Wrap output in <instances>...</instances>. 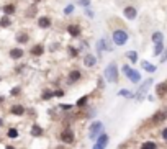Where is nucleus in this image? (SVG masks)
I'll return each instance as SVG.
<instances>
[{"instance_id":"obj_15","label":"nucleus","mask_w":167,"mask_h":149,"mask_svg":"<svg viewBox=\"0 0 167 149\" xmlns=\"http://www.w3.org/2000/svg\"><path fill=\"white\" fill-rule=\"evenodd\" d=\"M15 5L13 3H7V5H3V7H2V11H3V15H8V16H11V15H13L15 13Z\"/></svg>"},{"instance_id":"obj_28","label":"nucleus","mask_w":167,"mask_h":149,"mask_svg":"<svg viewBox=\"0 0 167 149\" xmlns=\"http://www.w3.org/2000/svg\"><path fill=\"white\" fill-rule=\"evenodd\" d=\"M7 136H8V138H11V139H13V138H18V129L10 128V129L7 131Z\"/></svg>"},{"instance_id":"obj_36","label":"nucleus","mask_w":167,"mask_h":149,"mask_svg":"<svg viewBox=\"0 0 167 149\" xmlns=\"http://www.w3.org/2000/svg\"><path fill=\"white\" fill-rule=\"evenodd\" d=\"M165 61H167V48L164 49V54L160 56V62H165Z\"/></svg>"},{"instance_id":"obj_4","label":"nucleus","mask_w":167,"mask_h":149,"mask_svg":"<svg viewBox=\"0 0 167 149\" xmlns=\"http://www.w3.org/2000/svg\"><path fill=\"white\" fill-rule=\"evenodd\" d=\"M102 131H103V125L100 121L92 123L90 128H89V138H90V139H95L99 134H102Z\"/></svg>"},{"instance_id":"obj_20","label":"nucleus","mask_w":167,"mask_h":149,"mask_svg":"<svg viewBox=\"0 0 167 149\" xmlns=\"http://www.w3.org/2000/svg\"><path fill=\"white\" fill-rule=\"evenodd\" d=\"M67 31H69L71 36H79V34H80V28L77 25H69L67 26Z\"/></svg>"},{"instance_id":"obj_26","label":"nucleus","mask_w":167,"mask_h":149,"mask_svg":"<svg viewBox=\"0 0 167 149\" xmlns=\"http://www.w3.org/2000/svg\"><path fill=\"white\" fill-rule=\"evenodd\" d=\"M31 134H33V136H41V134H43V129H41V126H38V125H33V128H31Z\"/></svg>"},{"instance_id":"obj_2","label":"nucleus","mask_w":167,"mask_h":149,"mask_svg":"<svg viewBox=\"0 0 167 149\" xmlns=\"http://www.w3.org/2000/svg\"><path fill=\"white\" fill-rule=\"evenodd\" d=\"M112 38H113V43L116 46H123L126 41H128V33L125 30H115Z\"/></svg>"},{"instance_id":"obj_13","label":"nucleus","mask_w":167,"mask_h":149,"mask_svg":"<svg viewBox=\"0 0 167 149\" xmlns=\"http://www.w3.org/2000/svg\"><path fill=\"white\" fill-rule=\"evenodd\" d=\"M84 64L87 66V67H94L97 64V59H95V56L94 54H87L84 57Z\"/></svg>"},{"instance_id":"obj_7","label":"nucleus","mask_w":167,"mask_h":149,"mask_svg":"<svg viewBox=\"0 0 167 149\" xmlns=\"http://www.w3.org/2000/svg\"><path fill=\"white\" fill-rule=\"evenodd\" d=\"M107 144H108V136L107 134H102L99 138V141H97V144L94 146V149H105Z\"/></svg>"},{"instance_id":"obj_34","label":"nucleus","mask_w":167,"mask_h":149,"mask_svg":"<svg viewBox=\"0 0 167 149\" xmlns=\"http://www.w3.org/2000/svg\"><path fill=\"white\" fill-rule=\"evenodd\" d=\"M72 11H74V5H67L66 10H64V13H66V15H71Z\"/></svg>"},{"instance_id":"obj_43","label":"nucleus","mask_w":167,"mask_h":149,"mask_svg":"<svg viewBox=\"0 0 167 149\" xmlns=\"http://www.w3.org/2000/svg\"><path fill=\"white\" fill-rule=\"evenodd\" d=\"M57 149H62V147H57Z\"/></svg>"},{"instance_id":"obj_9","label":"nucleus","mask_w":167,"mask_h":149,"mask_svg":"<svg viewBox=\"0 0 167 149\" xmlns=\"http://www.w3.org/2000/svg\"><path fill=\"white\" fill-rule=\"evenodd\" d=\"M156 94L159 97H164L167 94V80H164V82H160V84L156 85Z\"/></svg>"},{"instance_id":"obj_33","label":"nucleus","mask_w":167,"mask_h":149,"mask_svg":"<svg viewBox=\"0 0 167 149\" xmlns=\"http://www.w3.org/2000/svg\"><path fill=\"white\" fill-rule=\"evenodd\" d=\"M67 51H69V56H72V57H74V56H77V49H74L72 46H69Z\"/></svg>"},{"instance_id":"obj_19","label":"nucleus","mask_w":167,"mask_h":149,"mask_svg":"<svg viewBox=\"0 0 167 149\" xmlns=\"http://www.w3.org/2000/svg\"><path fill=\"white\" fill-rule=\"evenodd\" d=\"M165 118H167V113H165V112H157V113L152 116V121H154V123H160V121H164Z\"/></svg>"},{"instance_id":"obj_38","label":"nucleus","mask_w":167,"mask_h":149,"mask_svg":"<svg viewBox=\"0 0 167 149\" xmlns=\"http://www.w3.org/2000/svg\"><path fill=\"white\" fill-rule=\"evenodd\" d=\"M54 95H56V97H62V95H64V92H62V90H56Z\"/></svg>"},{"instance_id":"obj_10","label":"nucleus","mask_w":167,"mask_h":149,"mask_svg":"<svg viewBox=\"0 0 167 149\" xmlns=\"http://www.w3.org/2000/svg\"><path fill=\"white\" fill-rule=\"evenodd\" d=\"M15 41L16 43H18V44H25V43H28V41H30V34H28V33H18V34H16V36H15Z\"/></svg>"},{"instance_id":"obj_6","label":"nucleus","mask_w":167,"mask_h":149,"mask_svg":"<svg viewBox=\"0 0 167 149\" xmlns=\"http://www.w3.org/2000/svg\"><path fill=\"white\" fill-rule=\"evenodd\" d=\"M61 141L62 142H67V144H72L74 142V133L71 129H64L61 133Z\"/></svg>"},{"instance_id":"obj_29","label":"nucleus","mask_w":167,"mask_h":149,"mask_svg":"<svg viewBox=\"0 0 167 149\" xmlns=\"http://www.w3.org/2000/svg\"><path fill=\"white\" fill-rule=\"evenodd\" d=\"M20 92H21L20 87H13V89L10 90V95H11V97H16V95H20Z\"/></svg>"},{"instance_id":"obj_3","label":"nucleus","mask_w":167,"mask_h":149,"mask_svg":"<svg viewBox=\"0 0 167 149\" xmlns=\"http://www.w3.org/2000/svg\"><path fill=\"white\" fill-rule=\"evenodd\" d=\"M123 72H125V76L128 77L133 84H136V82H139V80H141V74L138 72V71H134L133 67H130L128 64L123 66Z\"/></svg>"},{"instance_id":"obj_11","label":"nucleus","mask_w":167,"mask_h":149,"mask_svg":"<svg viewBox=\"0 0 167 149\" xmlns=\"http://www.w3.org/2000/svg\"><path fill=\"white\" fill-rule=\"evenodd\" d=\"M123 13H125V16H126L128 20H134V18H136V15H138V11H136V8H134V7H126Z\"/></svg>"},{"instance_id":"obj_22","label":"nucleus","mask_w":167,"mask_h":149,"mask_svg":"<svg viewBox=\"0 0 167 149\" xmlns=\"http://www.w3.org/2000/svg\"><path fill=\"white\" fill-rule=\"evenodd\" d=\"M141 66L144 67L147 72H156V69H157L154 64H151V62H147V61H141Z\"/></svg>"},{"instance_id":"obj_12","label":"nucleus","mask_w":167,"mask_h":149,"mask_svg":"<svg viewBox=\"0 0 167 149\" xmlns=\"http://www.w3.org/2000/svg\"><path fill=\"white\" fill-rule=\"evenodd\" d=\"M38 26H39V28H43V30L49 28V26H51V20H49V16H39V18H38Z\"/></svg>"},{"instance_id":"obj_42","label":"nucleus","mask_w":167,"mask_h":149,"mask_svg":"<svg viewBox=\"0 0 167 149\" xmlns=\"http://www.w3.org/2000/svg\"><path fill=\"white\" fill-rule=\"evenodd\" d=\"M0 11H2V7H0Z\"/></svg>"},{"instance_id":"obj_31","label":"nucleus","mask_w":167,"mask_h":149,"mask_svg":"<svg viewBox=\"0 0 167 149\" xmlns=\"http://www.w3.org/2000/svg\"><path fill=\"white\" fill-rule=\"evenodd\" d=\"M77 2H79V5H82L85 8H89V5H90V0H77Z\"/></svg>"},{"instance_id":"obj_27","label":"nucleus","mask_w":167,"mask_h":149,"mask_svg":"<svg viewBox=\"0 0 167 149\" xmlns=\"http://www.w3.org/2000/svg\"><path fill=\"white\" fill-rule=\"evenodd\" d=\"M126 57H128L131 62H136L138 61V53L136 51H128V53H126Z\"/></svg>"},{"instance_id":"obj_23","label":"nucleus","mask_w":167,"mask_h":149,"mask_svg":"<svg viewBox=\"0 0 167 149\" xmlns=\"http://www.w3.org/2000/svg\"><path fill=\"white\" fill-rule=\"evenodd\" d=\"M79 79H80V72L79 71H71V74H69V82H77Z\"/></svg>"},{"instance_id":"obj_41","label":"nucleus","mask_w":167,"mask_h":149,"mask_svg":"<svg viewBox=\"0 0 167 149\" xmlns=\"http://www.w3.org/2000/svg\"><path fill=\"white\" fill-rule=\"evenodd\" d=\"M0 126H3V120L2 118H0Z\"/></svg>"},{"instance_id":"obj_24","label":"nucleus","mask_w":167,"mask_h":149,"mask_svg":"<svg viewBox=\"0 0 167 149\" xmlns=\"http://www.w3.org/2000/svg\"><path fill=\"white\" fill-rule=\"evenodd\" d=\"M141 149H157V144L154 141H146V142H143Z\"/></svg>"},{"instance_id":"obj_39","label":"nucleus","mask_w":167,"mask_h":149,"mask_svg":"<svg viewBox=\"0 0 167 149\" xmlns=\"http://www.w3.org/2000/svg\"><path fill=\"white\" fill-rule=\"evenodd\" d=\"M162 138H164V139L167 141V128H165V129L162 131Z\"/></svg>"},{"instance_id":"obj_8","label":"nucleus","mask_w":167,"mask_h":149,"mask_svg":"<svg viewBox=\"0 0 167 149\" xmlns=\"http://www.w3.org/2000/svg\"><path fill=\"white\" fill-rule=\"evenodd\" d=\"M8 54H10L11 59H15V61H16V59H21L25 53H23V49H21V48H11Z\"/></svg>"},{"instance_id":"obj_16","label":"nucleus","mask_w":167,"mask_h":149,"mask_svg":"<svg viewBox=\"0 0 167 149\" xmlns=\"http://www.w3.org/2000/svg\"><path fill=\"white\" fill-rule=\"evenodd\" d=\"M43 53H44L43 44H36V46H33L31 51H30V54H31V56H41Z\"/></svg>"},{"instance_id":"obj_21","label":"nucleus","mask_w":167,"mask_h":149,"mask_svg":"<svg viewBox=\"0 0 167 149\" xmlns=\"http://www.w3.org/2000/svg\"><path fill=\"white\" fill-rule=\"evenodd\" d=\"M11 25V20L8 15H3L2 18H0V28H8Z\"/></svg>"},{"instance_id":"obj_35","label":"nucleus","mask_w":167,"mask_h":149,"mask_svg":"<svg viewBox=\"0 0 167 149\" xmlns=\"http://www.w3.org/2000/svg\"><path fill=\"white\" fill-rule=\"evenodd\" d=\"M120 95H121V97H131V92L126 90V89H123V90H120Z\"/></svg>"},{"instance_id":"obj_40","label":"nucleus","mask_w":167,"mask_h":149,"mask_svg":"<svg viewBox=\"0 0 167 149\" xmlns=\"http://www.w3.org/2000/svg\"><path fill=\"white\" fill-rule=\"evenodd\" d=\"M5 149H15L13 146H7V147H5Z\"/></svg>"},{"instance_id":"obj_18","label":"nucleus","mask_w":167,"mask_h":149,"mask_svg":"<svg viewBox=\"0 0 167 149\" xmlns=\"http://www.w3.org/2000/svg\"><path fill=\"white\" fill-rule=\"evenodd\" d=\"M151 39H152V43H154V44L162 43V41H164V34L160 33V31H154V33H152V36H151Z\"/></svg>"},{"instance_id":"obj_17","label":"nucleus","mask_w":167,"mask_h":149,"mask_svg":"<svg viewBox=\"0 0 167 149\" xmlns=\"http://www.w3.org/2000/svg\"><path fill=\"white\" fill-rule=\"evenodd\" d=\"M105 49H110V46H107V41H105V39H100V41L97 43V53L102 56V53H103Z\"/></svg>"},{"instance_id":"obj_25","label":"nucleus","mask_w":167,"mask_h":149,"mask_svg":"<svg viewBox=\"0 0 167 149\" xmlns=\"http://www.w3.org/2000/svg\"><path fill=\"white\" fill-rule=\"evenodd\" d=\"M164 53V43H157L156 46H154V56H159Z\"/></svg>"},{"instance_id":"obj_37","label":"nucleus","mask_w":167,"mask_h":149,"mask_svg":"<svg viewBox=\"0 0 167 149\" xmlns=\"http://www.w3.org/2000/svg\"><path fill=\"white\" fill-rule=\"evenodd\" d=\"M85 15H87L89 18H94V11H92V10H89V8L85 10Z\"/></svg>"},{"instance_id":"obj_14","label":"nucleus","mask_w":167,"mask_h":149,"mask_svg":"<svg viewBox=\"0 0 167 149\" xmlns=\"http://www.w3.org/2000/svg\"><path fill=\"white\" fill-rule=\"evenodd\" d=\"M10 113L16 115V116H21V115L25 113V107H23V105H13L10 108Z\"/></svg>"},{"instance_id":"obj_5","label":"nucleus","mask_w":167,"mask_h":149,"mask_svg":"<svg viewBox=\"0 0 167 149\" xmlns=\"http://www.w3.org/2000/svg\"><path fill=\"white\" fill-rule=\"evenodd\" d=\"M152 85V79H146V80H143V84H141V87L138 89V95H136V99L138 100H141L143 97L146 95V92L149 90V87Z\"/></svg>"},{"instance_id":"obj_32","label":"nucleus","mask_w":167,"mask_h":149,"mask_svg":"<svg viewBox=\"0 0 167 149\" xmlns=\"http://www.w3.org/2000/svg\"><path fill=\"white\" fill-rule=\"evenodd\" d=\"M54 94L53 92H49V90H46L44 94H43V100H48V99H51V97H53Z\"/></svg>"},{"instance_id":"obj_1","label":"nucleus","mask_w":167,"mask_h":149,"mask_svg":"<svg viewBox=\"0 0 167 149\" xmlns=\"http://www.w3.org/2000/svg\"><path fill=\"white\" fill-rule=\"evenodd\" d=\"M105 77H107L108 82H116V80H118V67H116L115 62H110V64L107 66V69H105Z\"/></svg>"},{"instance_id":"obj_30","label":"nucleus","mask_w":167,"mask_h":149,"mask_svg":"<svg viewBox=\"0 0 167 149\" xmlns=\"http://www.w3.org/2000/svg\"><path fill=\"white\" fill-rule=\"evenodd\" d=\"M87 100H89V97H82V99L77 102V107H84L85 103H87Z\"/></svg>"},{"instance_id":"obj_44","label":"nucleus","mask_w":167,"mask_h":149,"mask_svg":"<svg viewBox=\"0 0 167 149\" xmlns=\"http://www.w3.org/2000/svg\"><path fill=\"white\" fill-rule=\"evenodd\" d=\"M36 2H39V0H36Z\"/></svg>"}]
</instances>
